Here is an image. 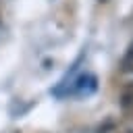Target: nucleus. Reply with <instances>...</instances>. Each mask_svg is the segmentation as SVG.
Returning <instances> with one entry per match:
<instances>
[{
  "label": "nucleus",
  "instance_id": "nucleus-2",
  "mask_svg": "<svg viewBox=\"0 0 133 133\" xmlns=\"http://www.w3.org/2000/svg\"><path fill=\"white\" fill-rule=\"evenodd\" d=\"M100 2H106V0H100Z\"/></svg>",
  "mask_w": 133,
  "mask_h": 133
},
{
  "label": "nucleus",
  "instance_id": "nucleus-1",
  "mask_svg": "<svg viewBox=\"0 0 133 133\" xmlns=\"http://www.w3.org/2000/svg\"><path fill=\"white\" fill-rule=\"evenodd\" d=\"M123 69L129 71V73H133V42L129 44V48H127V52L123 56Z\"/></svg>",
  "mask_w": 133,
  "mask_h": 133
}]
</instances>
